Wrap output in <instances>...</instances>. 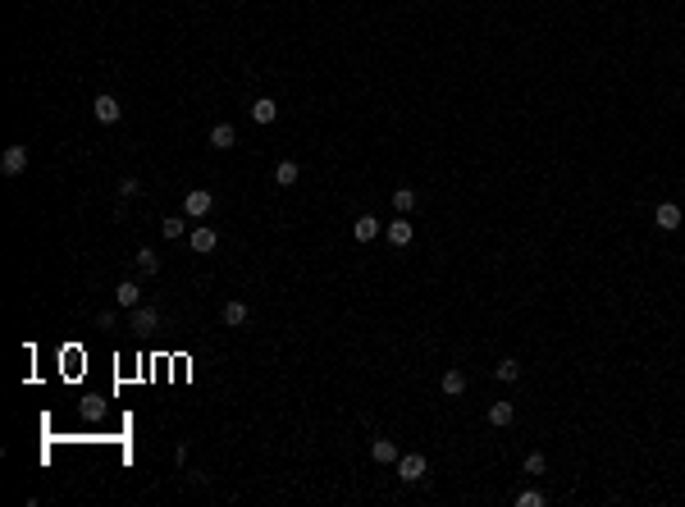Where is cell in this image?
Returning <instances> with one entry per match:
<instances>
[{
    "label": "cell",
    "instance_id": "cell-19",
    "mask_svg": "<svg viewBox=\"0 0 685 507\" xmlns=\"http://www.w3.org/2000/svg\"><path fill=\"white\" fill-rule=\"evenodd\" d=\"M393 210H398V215H412L416 210V192L412 188H393Z\"/></svg>",
    "mask_w": 685,
    "mask_h": 507
},
{
    "label": "cell",
    "instance_id": "cell-18",
    "mask_svg": "<svg viewBox=\"0 0 685 507\" xmlns=\"http://www.w3.org/2000/svg\"><path fill=\"white\" fill-rule=\"evenodd\" d=\"M511 416H516V407H511V402H493V407H489V425H498V430H507Z\"/></svg>",
    "mask_w": 685,
    "mask_h": 507
},
{
    "label": "cell",
    "instance_id": "cell-2",
    "mask_svg": "<svg viewBox=\"0 0 685 507\" xmlns=\"http://www.w3.org/2000/svg\"><path fill=\"white\" fill-rule=\"evenodd\" d=\"M425 471H430V462H425L421 452H407V457H398V480H403V485L425 480Z\"/></svg>",
    "mask_w": 685,
    "mask_h": 507
},
{
    "label": "cell",
    "instance_id": "cell-6",
    "mask_svg": "<svg viewBox=\"0 0 685 507\" xmlns=\"http://www.w3.org/2000/svg\"><path fill=\"white\" fill-rule=\"evenodd\" d=\"M187 243H192V252H201V256H206V252H215V247H219V233L210 229V224H196Z\"/></svg>",
    "mask_w": 685,
    "mask_h": 507
},
{
    "label": "cell",
    "instance_id": "cell-14",
    "mask_svg": "<svg viewBox=\"0 0 685 507\" xmlns=\"http://www.w3.org/2000/svg\"><path fill=\"white\" fill-rule=\"evenodd\" d=\"M352 233H357V243H375V238H380V220H375V215H361V220L352 224Z\"/></svg>",
    "mask_w": 685,
    "mask_h": 507
},
{
    "label": "cell",
    "instance_id": "cell-9",
    "mask_svg": "<svg viewBox=\"0 0 685 507\" xmlns=\"http://www.w3.org/2000/svg\"><path fill=\"white\" fill-rule=\"evenodd\" d=\"M384 233H389V243H393V247H412V238H416L412 220H393V224H389Z\"/></svg>",
    "mask_w": 685,
    "mask_h": 507
},
{
    "label": "cell",
    "instance_id": "cell-8",
    "mask_svg": "<svg viewBox=\"0 0 685 507\" xmlns=\"http://www.w3.org/2000/svg\"><path fill=\"white\" fill-rule=\"evenodd\" d=\"M133 329H137V334L160 329V311H155V307H133Z\"/></svg>",
    "mask_w": 685,
    "mask_h": 507
},
{
    "label": "cell",
    "instance_id": "cell-5",
    "mask_svg": "<svg viewBox=\"0 0 685 507\" xmlns=\"http://www.w3.org/2000/svg\"><path fill=\"white\" fill-rule=\"evenodd\" d=\"M0 169H5V174H23V169H28V146H5V155H0Z\"/></svg>",
    "mask_w": 685,
    "mask_h": 507
},
{
    "label": "cell",
    "instance_id": "cell-25",
    "mask_svg": "<svg viewBox=\"0 0 685 507\" xmlns=\"http://www.w3.org/2000/svg\"><path fill=\"white\" fill-rule=\"evenodd\" d=\"M115 320H119L115 311H101V316H96V329H115Z\"/></svg>",
    "mask_w": 685,
    "mask_h": 507
},
{
    "label": "cell",
    "instance_id": "cell-3",
    "mask_svg": "<svg viewBox=\"0 0 685 507\" xmlns=\"http://www.w3.org/2000/svg\"><path fill=\"white\" fill-rule=\"evenodd\" d=\"M92 114H96V123H119V119H124V105H119V96L101 92L96 105H92Z\"/></svg>",
    "mask_w": 685,
    "mask_h": 507
},
{
    "label": "cell",
    "instance_id": "cell-13",
    "mask_svg": "<svg viewBox=\"0 0 685 507\" xmlns=\"http://www.w3.org/2000/svg\"><path fill=\"white\" fill-rule=\"evenodd\" d=\"M493 379H502V384H516V379H521V361H516V356H502V361L493 366Z\"/></svg>",
    "mask_w": 685,
    "mask_h": 507
},
{
    "label": "cell",
    "instance_id": "cell-20",
    "mask_svg": "<svg viewBox=\"0 0 685 507\" xmlns=\"http://www.w3.org/2000/svg\"><path fill=\"white\" fill-rule=\"evenodd\" d=\"M137 270L142 275H155V270H160V256H155L151 247H137Z\"/></svg>",
    "mask_w": 685,
    "mask_h": 507
},
{
    "label": "cell",
    "instance_id": "cell-4",
    "mask_svg": "<svg viewBox=\"0 0 685 507\" xmlns=\"http://www.w3.org/2000/svg\"><path fill=\"white\" fill-rule=\"evenodd\" d=\"M681 220H685V215H681V206H676V201H663V206L653 210V224H658L663 233H676V229H681Z\"/></svg>",
    "mask_w": 685,
    "mask_h": 507
},
{
    "label": "cell",
    "instance_id": "cell-21",
    "mask_svg": "<svg viewBox=\"0 0 685 507\" xmlns=\"http://www.w3.org/2000/svg\"><path fill=\"white\" fill-rule=\"evenodd\" d=\"M160 233L169 238V243H174V238H183V233H187V220H178V215H169V220H160Z\"/></svg>",
    "mask_w": 685,
    "mask_h": 507
},
{
    "label": "cell",
    "instance_id": "cell-10",
    "mask_svg": "<svg viewBox=\"0 0 685 507\" xmlns=\"http://www.w3.org/2000/svg\"><path fill=\"white\" fill-rule=\"evenodd\" d=\"M370 457H375L380 466H389V462H398L403 452H398V443H393V439H375V443H370Z\"/></svg>",
    "mask_w": 685,
    "mask_h": 507
},
{
    "label": "cell",
    "instance_id": "cell-15",
    "mask_svg": "<svg viewBox=\"0 0 685 507\" xmlns=\"http://www.w3.org/2000/svg\"><path fill=\"white\" fill-rule=\"evenodd\" d=\"M247 302H224V325L228 329H242V325H247Z\"/></svg>",
    "mask_w": 685,
    "mask_h": 507
},
{
    "label": "cell",
    "instance_id": "cell-1",
    "mask_svg": "<svg viewBox=\"0 0 685 507\" xmlns=\"http://www.w3.org/2000/svg\"><path fill=\"white\" fill-rule=\"evenodd\" d=\"M210 210H215V197H210L206 188H192L183 197V215H187V220H206Z\"/></svg>",
    "mask_w": 685,
    "mask_h": 507
},
{
    "label": "cell",
    "instance_id": "cell-24",
    "mask_svg": "<svg viewBox=\"0 0 685 507\" xmlns=\"http://www.w3.org/2000/svg\"><path fill=\"white\" fill-rule=\"evenodd\" d=\"M137 192H142V183H137V178H119V201H133Z\"/></svg>",
    "mask_w": 685,
    "mask_h": 507
},
{
    "label": "cell",
    "instance_id": "cell-22",
    "mask_svg": "<svg viewBox=\"0 0 685 507\" xmlns=\"http://www.w3.org/2000/svg\"><path fill=\"white\" fill-rule=\"evenodd\" d=\"M544 471H548L544 452H525V475H544Z\"/></svg>",
    "mask_w": 685,
    "mask_h": 507
},
{
    "label": "cell",
    "instance_id": "cell-23",
    "mask_svg": "<svg viewBox=\"0 0 685 507\" xmlns=\"http://www.w3.org/2000/svg\"><path fill=\"white\" fill-rule=\"evenodd\" d=\"M516 507H544V494H539V489H521V494H516Z\"/></svg>",
    "mask_w": 685,
    "mask_h": 507
},
{
    "label": "cell",
    "instance_id": "cell-17",
    "mask_svg": "<svg viewBox=\"0 0 685 507\" xmlns=\"http://www.w3.org/2000/svg\"><path fill=\"white\" fill-rule=\"evenodd\" d=\"M439 388H443L448 397H462V393H466V370H448V375H443V384H439Z\"/></svg>",
    "mask_w": 685,
    "mask_h": 507
},
{
    "label": "cell",
    "instance_id": "cell-16",
    "mask_svg": "<svg viewBox=\"0 0 685 507\" xmlns=\"http://www.w3.org/2000/svg\"><path fill=\"white\" fill-rule=\"evenodd\" d=\"M251 119H256V123H274V119H279V105H274L270 96L251 101Z\"/></svg>",
    "mask_w": 685,
    "mask_h": 507
},
{
    "label": "cell",
    "instance_id": "cell-11",
    "mask_svg": "<svg viewBox=\"0 0 685 507\" xmlns=\"http://www.w3.org/2000/svg\"><path fill=\"white\" fill-rule=\"evenodd\" d=\"M297 178H302V165H297V160H279V165H274V183H279V188H293Z\"/></svg>",
    "mask_w": 685,
    "mask_h": 507
},
{
    "label": "cell",
    "instance_id": "cell-7",
    "mask_svg": "<svg viewBox=\"0 0 685 507\" xmlns=\"http://www.w3.org/2000/svg\"><path fill=\"white\" fill-rule=\"evenodd\" d=\"M210 146H215V151H233V146H238V128H233V123H215V128H210Z\"/></svg>",
    "mask_w": 685,
    "mask_h": 507
},
{
    "label": "cell",
    "instance_id": "cell-12",
    "mask_svg": "<svg viewBox=\"0 0 685 507\" xmlns=\"http://www.w3.org/2000/svg\"><path fill=\"white\" fill-rule=\"evenodd\" d=\"M115 302H119V307H128V311H133V307H142V288L133 284V279H124V284L115 288Z\"/></svg>",
    "mask_w": 685,
    "mask_h": 507
}]
</instances>
